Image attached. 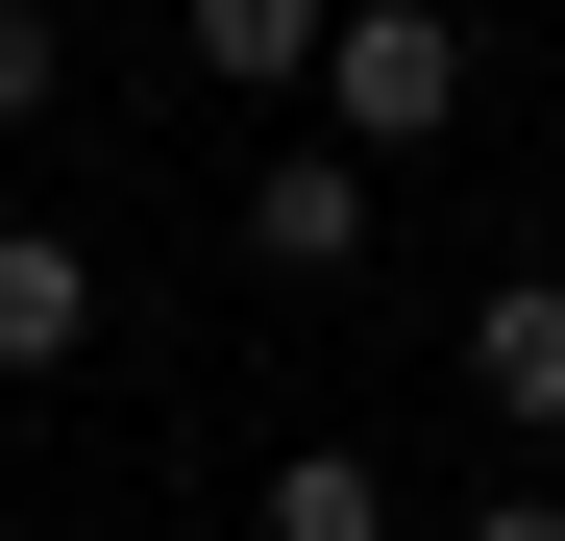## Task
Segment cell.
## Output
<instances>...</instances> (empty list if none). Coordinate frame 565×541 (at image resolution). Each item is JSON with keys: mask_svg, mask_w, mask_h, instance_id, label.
Returning a JSON list of instances; mask_svg holds the SVG:
<instances>
[{"mask_svg": "<svg viewBox=\"0 0 565 541\" xmlns=\"http://www.w3.org/2000/svg\"><path fill=\"white\" fill-rule=\"evenodd\" d=\"M443 124H467V25H443V0H344V25H320V148L394 172V148H443Z\"/></svg>", "mask_w": 565, "mask_h": 541, "instance_id": "cell-1", "label": "cell"}, {"mask_svg": "<svg viewBox=\"0 0 565 541\" xmlns=\"http://www.w3.org/2000/svg\"><path fill=\"white\" fill-rule=\"evenodd\" d=\"M74 99V25H50V0H0V124H50Z\"/></svg>", "mask_w": 565, "mask_h": 541, "instance_id": "cell-7", "label": "cell"}, {"mask_svg": "<svg viewBox=\"0 0 565 541\" xmlns=\"http://www.w3.org/2000/svg\"><path fill=\"white\" fill-rule=\"evenodd\" d=\"M246 541H394V468H369V443H296V468L246 492Z\"/></svg>", "mask_w": 565, "mask_h": 541, "instance_id": "cell-6", "label": "cell"}, {"mask_svg": "<svg viewBox=\"0 0 565 541\" xmlns=\"http://www.w3.org/2000/svg\"><path fill=\"white\" fill-rule=\"evenodd\" d=\"M467 394L516 443H565V270H492V296H467Z\"/></svg>", "mask_w": 565, "mask_h": 541, "instance_id": "cell-3", "label": "cell"}, {"mask_svg": "<svg viewBox=\"0 0 565 541\" xmlns=\"http://www.w3.org/2000/svg\"><path fill=\"white\" fill-rule=\"evenodd\" d=\"M246 270H270V296L369 270V148H270V172H246Z\"/></svg>", "mask_w": 565, "mask_h": 541, "instance_id": "cell-2", "label": "cell"}, {"mask_svg": "<svg viewBox=\"0 0 565 541\" xmlns=\"http://www.w3.org/2000/svg\"><path fill=\"white\" fill-rule=\"evenodd\" d=\"M172 25H198L222 99H320V25H344V0H172Z\"/></svg>", "mask_w": 565, "mask_h": 541, "instance_id": "cell-5", "label": "cell"}, {"mask_svg": "<svg viewBox=\"0 0 565 541\" xmlns=\"http://www.w3.org/2000/svg\"><path fill=\"white\" fill-rule=\"evenodd\" d=\"M443 541H565V492H467V517H443Z\"/></svg>", "mask_w": 565, "mask_h": 541, "instance_id": "cell-8", "label": "cell"}, {"mask_svg": "<svg viewBox=\"0 0 565 541\" xmlns=\"http://www.w3.org/2000/svg\"><path fill=\"white\" fill-rule=\"evenodd\" d=\"M74 344H99V246H74V222H0V394L74 370Z\"/></svg>", "mask_w": 565, "mask_h": 541, "instance_id": "cell-4", "label": "cell"}]
</instances>
